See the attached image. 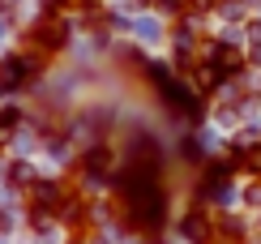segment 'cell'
<instances>
[{"label": "cell", "instance_id": "cell-1", "mask_svg": "<svg viewBox=\"0 0 261 244\" xmlns=\"http://www.w3.org/2000/svg\"><path fill=\"white\" fill-rule=\"evenodd\" d=\"M180 231L189 244H214L219 240V218H210L205 210H189V214L180 218Z\"/></svg>", "mask_w": 261, "mask_h": 244}, {"label": "cell", "instance_id": "cell-2", "mask_svg": "<svg viewBox=\"0 0 261 244\" xmlns=\"http://www.w3.org/2000/svg\"><path fill=\"white\" fill-rule=\"evenodd\" d=\"M30 39H35L43 52H60V47H69V21L64 17H47V21H39V26L30 30Z\"/></svg>", "mask_w": 261, "mask_h": 244}, {"label": "cell", "instance_id": "cell-3", "mask_svg": "<svg viewBox=\"0 0 261 244\" xmlns=\"http://www.w3.org/2000/svg\"><path fill=\"white\" fill-rule=\"evenodd\" d=\"M112 163H116V150H112V141H90L86 146V154H82V167H86V176H103V172H112Z\"/></svg>", "mask_w": 261, "mask_h": 244}, {"label": "cell", "instance_id": "cell-4", "mask_svg": "<svg viewBox=\"0 0 261 244\" xmlns=\"http://www.w3.org/2000/svg\"><path fill=\"white\" fill-rule=\"evenodd\" d=\"M248 236V223L236 214H219V244H240Z\"/></svg>", "mask_w": 261, "mask_h": 244}, {"label": "cell", "instance_id": "cell-5", "mask_svg": "<svg viewBox=\"0 0 261 244\" xmlns=\"http://www.w3.org/2000/svg\"><path fill=\"white\" fill-rule=\"evenodd\" d=\"M35 180H39V176H35V163L21 159V163L9 167V184H13V188H35Z\"/></svg>", "mask_w": 261, "mask_h": 244}, {"label": "cell", "instance_id": "cell-6", "mask_svg": "<svg viewBox=\"0 0 261 244\" xmlns=\"http://www.w3.org/2000/svg\"><path fill=\"white\" fill-rule=\"evenodd\" d=\"M210 5H214V0H210Z\"/></svg>", "mask_w": 261, "mask_h": 244}]
</instances>
